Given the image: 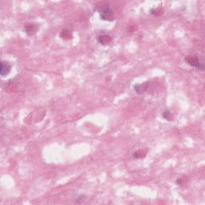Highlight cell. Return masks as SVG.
<instances>
[{
    "mask_svg": "<svg viewBox=\"0 0 205 205\" xmlns=\"http://www.w3.org/2000/svg\"><path fill=\"white\" fill-rule=\"evenodd\" d=\"M185 62L192 68L200 71L204 70V62L203 57H200L197 55H188L185 57Z\"/></svg>",
    "mask_w": 205,
    "mask_h": 205,
    "instance_id": "cell-1",
    "label": "cell"
},
{
    "mask_svg": "<svg viewBox=\"0 0 205 205\" xmlns=\"http://www.w3.org/2000/svg\"><path fill=\"white\" fill-rule=\"evenodd\" d=\"M95 10L100 12V18L102 20H104V21H113L114 20V12L109 6H97Z\"/></svg>",
    "mask_w": 205,
    "mask_h": 205,
    "instance_id": "cell-2",
    "label": "cell"
},
{
    "mask_svg": "<svg viewBox=\"0 0 205 205\" xmlns=\"http://www.w3.org/2000/svg\"><path fill=\"white\" fill-rule=\"evenodd\" d=\"M24 30L26 34L28 35L29 36H32L36 34V32L38 31V26L37 24L30 23V24H27L24 25Z\"/></svg>",
    "mask_w": 205,
    "mask_h": 205,
    "instance_id": "cell-3",
    "label": "cell"
},
{
    "mask_svg": "<svg viewBox=\"0 0 205 205\" xmlns=\"http://www.w3.org/2000/svg\"><path fill=\"white\" fill-rule=\"evenodd\" d=\"M11 66L5 61L1 62V71H0V75L1 76H6L11 72Z\"/></svg>",
    "mask_w": 205,
    "mask_h": 205,
    "instance_id": "cell-4",
    "label": "cell"
},
{
    "mask_svg": "<svg viewBox=\"0 0 205 205\" xmlns=\"http://www.w3.org/2000/svg\"><path fill=\"white\" fill-rule=\"evenodd\" d=\"M148 82H144L141 84H135L134 86V91L137 94H143L148 89Z\"/></svg>",
    "mask_w": 205,
    "mask_h": 205,
    "instance_id": "cell-5",
    "label": "cell"
},
{
    "mask_svg": "<svg viewBox=\"0 0 205 205\" xmlns=\"http://www.w3.org/2000/svg\"><path fill=\"white\" fill-rule=\"evenodd\" d=\"M97 40L98 42H100V44L106 45L107 43H108V42L112 40V38H111L108 35L104 34V35H100L98 37Z\"/></svg>",
    "mask_w": 205,
    "mask_h": 205,
    "instance_id": "cell-6",
    "label": "cell"
},
{
    "mask_svg": "<svg viewBox=\"0 0 205 205\" xmlns=\"http://www.w3.org/2000/svg\"><path fill=\"white\" fill-rule=\"evenodd\" d=\"M147 153L144 150H138L133 153V158L135 159H140L146 156Z\"/></svg>",
    "mask_w": 205,
    "mask_h": 205,
    "instance_id": "cell-7",
    "label": "cell"
},
{
    "mask_svg": "<svg viewBox=\"0 0 205 205\" xmlns=\"http://www.w3.org/2000/svg\"><path fill=\"white\" fill-rule=\"evenodd\" d=\"M163 13V10L160 8V7H158V8H152L150 10V14L155 16H159L160 15H162Z\"/></svg>",
    "mask_w": 205,
    "mask_h": 205,
    "instance_id": "cell-8",
    "label": "cell"
},
{
    "mask_svg": "<svg viewBox=\"0 0 205 205\" xmlns=\"http://www.w3.org/2000/svg\"><path fill=\"white\" fill-rule=\"evenodd\" d=\"M162 117L167 121H171L172 120V114L168 110H166L163 112L162 114Z\"/></svg>",
    "mask_w": 205,
    "mask_h": 205,
    "instance_id": "cell-9",
    "label": "cell"
},
{
    "mask_svg": "<svg viewBox=\"0 0 205 205\" xmlns=\"http://www.w3.org/2000/svg\"><path fill=\"white\" fill-rule=\"evenodd\" d=\"M60 36H61L62 38H71V32L69 31L68 30L65 29V30H64V31H63L61 33H60Z\"/></svg>",
    "mask_w": 205,
    "mask_h": 205,
    "instance_id": "cell-10",
    "label": "cell"
}]
</instances>
